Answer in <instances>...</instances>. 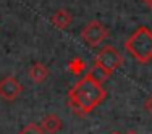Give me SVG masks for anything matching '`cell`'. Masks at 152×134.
<instances>
[{
    "label": "cell",
    "instance_id": "cell-15",
    "mask_svg": "<svg viewBox=\"0 0 152 134\" xmlns=\"http://www.w3.org/2000/svg\"><path fill=\"white\" fill-rule=\"evenodd\" d=\"M110 134H121V133H117V131H115V133H110Z\"/></svg>",
    "mask_w": 152,
    "mask_h": 134
},
{
    "label": "cell",
    "instance_id": "cell-12",
    "mask_svg": "<svg viewBox=\"0 0 152 134\" xmlns=\"http://www.w3.org/2000/svg\"><path fill=\"white\" fill-rule=\"evenodd\" d=\"M144 108H146V111L152 117V94L146 99V102H144Z\"/></svg>",
    "mask_w": 152,
    "mask_h": 134
},
{
    "label": "cell",
    "instance_id": "cell-7",
    "mask_svg": "<svg viewBox=\"0 0 152 134\" xmlns=\"http://www.w3.org/2000/svg\"><path fill=\"white\" fill-rule=\"evenodd\" d=\"M50 21H52V24H53L55 28H58V29H66V28L71 24V21H73V16H71V13L68 12V10L58 8V10H57V12L52 15Z\"/></svg>",
    "mask_w": 152,
    "mask_h": 134
},
{
    "label": "cell",
    "instance_id": "cell-9",
    "mask_svg": "<svg viewBox=\"0 0 152 134\" xmlns=\"http://www.w3.org/2000/svg\"><path fill=\"white\" fill-rule=\"evenodd\" d=\"M86 74H88L92 81H96L97 84H104V82H105L107 79L112 76L108 71H105L104 68H100V66H97V65H94L92 68H89V71Z\"/></svg>",
    "mask_w": 152,
    "mask_h": 134
},
{
    "label": "cell",
    "instance_id": "cell-5",
    "mask_svg": "<svg viewBox=\"0 0 152 134\" xmlns=\"http://www.w3.org/2000/svg\"><path fill=\"white\" fill-rule=\"evenodd\" d=\"M21 92H23V86L15 76H5L3 79H0V97L3 100L13 102L20 97Z\"/></svg>",
    "mask_w": 152,
    "mask_h": 134
},
{
    "label": "cell",
    "instance_id": "cell-4",
    "mask_svg": "<svg viewBox=\"0 0 152 134\" xmlns=\"http://www.w3.org/2000/svg\"><path fill=\"white\" fill-rule=\"evenodd\" d=\"M108 37V29L100 21L92 20L81 29V39L89 47H99Z\"/></svg>",
    "mask_w": 152,
    "mask_h": 134
},
{
    "label": "cell",
    "instance_id": "cell-2",
    "mask_svg": "<svg viewBox=\"0 0 152 134\" xmlns=\"http://www.w3.org/2000/svg\"><path fill=\"white\" fill-rule=\"evenodd\" d=\"M125 50L137 63H149L152 60V31L147 26H139L125 41Z\"/></svg>",
    "mask_w": 152,
    "mask_h": 134
},
{
    "label": "cell",
    "instance_id": "cell-11",
    "mask_svg": "<svg viewBox=\"0 0 152 134\" xmlns=\"http://www.w3.org/2000/svg\"><path fill=\"white\" fill-rule=\"evenodd\" d=\"M18 134H45L42 131L41 125H36V123H28L26 126H23V128L20 129V133Z\"/></svg>",
    "mask_w": 152,
    "mask_h": 134
},
{
    "label": "cell",
    "instance_id": "cell-8",
    "mask_svg": "<svg viewBox=\"0 0 152 134\" xmlns=\"http://www.w3.org/2000/svg\"><path fill=\"white\" fill-rule=\"evenodd\" d=\"M28 76L31 78V81L34 82V84H41V82H44L47 79V76H49V68L45 66L44 63H32L29 71H28Z\"/></svg>",
    "mask_w": 152,
    "mask_h": 134
},
{
    "label": "cell",
    "instance_id": "cell-10",
    "mask_svg": "<svg viewBox=\"0 0 152 134\" xmlns=\"http://www.w3.org/2000/svg\"><path fill=\"white\" fill-rule=\"evenodd\" d=\"M68 70H70L71 74L79 76V74L83 73V71L86 70V63L83 61V58H79V57H75V58L70 60V63H68Z\"/></svg>",
    "mask_w": 152,
    "mask_h": 134
},
{
    "label": "cell",
    "instance_id": "cell-13",
    "mask_svg": "<svg viewBox=\"0 0 152 134\" xmlns=\"http://www.w3.org/2000/svg\"><path fill=\"white\" fill-rule=\"evenodd\" d=\"M142 2L146 3V7H147V8H151V10H152V0H142Z\"/></svg>",
    "mask_w": 152,
    "mask_h": 134
},
{
    "label": "cell",
    "instance_id": "cell-14",
    "mask_svg": "<svg viewBox=\"0 0 152 134\" xmlns=\"http://www.w3.org/2000/svg\"><path fill=\"white\" fill-rule=\"evenodd\" d=\"M125 134H137V133H136V131H133V129H129V131H128V133H125Z\"/></svg>",
    "mask_w": 152,
    "mask_h": 134
},
{
    "label": "cell",
    "instance_id": "cell-6",
    "mask_svg": "<svg viewBox=\"0 0 152 134\" xmlns=\"http://www.w3.org/2000/svg\"><path fill=\"white\" fill-rule=\"evenodd\" d=\"M41 128L45 134H55L61 129V119H60L58 115H55V113L45 115L44 119H42V123H41Z\"/></svg>",
    "mask_w": 152,
    "mask_h": 134
},
{
    "label": "cell",
    "instance_id": "cell-1",
    "mask_svg": "<svg viewBox=\"0 0 152 134\" xmlns=\"http://www.w3.org/2000/svg\"><path fill=\"white\" fill-rule=\"evenodd\" d=\"M107 92L102 84H97L88 74H84L78 82L68 90V105L71 111L84 118L104 102Z\"/></svg>",
    "mask_w": 152,
    "mask_h": 134
},
{
    "label": "cell",
    "instance_id": "cell-3",
    "mask_svg": "<svg viewBox=\"0 0 152 134\" xmlns=\"http://www.w3.org/2000/svg\"><path fill=\"white\" fill-rule=\"evenodd\" d=\"M94 65L104 68L105 71H108L112 74L115 70H118L123 65V55L113 45H104L97 52L96 58H94Z\"/></svg>",
    "mask_w": 152,
    "mask_h": 134
}]
</instances>
